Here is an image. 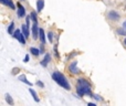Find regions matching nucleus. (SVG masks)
<instances>
[{
    "instance_id": "dca6fc26",
    "label": "nucleus",
    "mask_w": 126,
    "mask_h": 106,
    "mask_svg": "<svg viewBox=\"0 0 126 106\" xmlns=\"http://www.w3.org/2000/svg\"><path fill=\"white\" fill-rule=\"evenodd\" d=\"M6 100H7V102H8L9 104L13 105V101H12V98H11L10 95H6Z\"/></svg>"
},
{
    "instance_id": "9b49d317",
    "label": "nucleus",
    "mask_w": 126,
    "mask_h": 106,
    "mask_svg": "<svg viewBox=\"0 0 126 106\" xmlns=\"http://www.w3.org/2000/svg\"><path fill=\"white\" fill-rule=\"evenodd\" d=\"M37 6H38V11H41L44 6V0H38Z\"/></svg>"
},
{
    "instance_id": "1a4fd4ad",
    "label": "nucleus",
    "mask_w": 126,
    "mask_h": 106,
    "mask_svg": "<svg viewBox=\"0 0 126 106\" xmlns=\"http://www.w3.org/2000/svg\"><path fill=\"white\" fill-rule=\"evenodd\" d=\"M0 1H1V3L6 4V6H8V7H10L11 9H15V4H13V2L11 1V0H0Z\"/></svg>"
},
{
    "instance_id": "aec40b11",
    "label": "nucleus",
    "mask_w": 126,
    "mask_h": 106,
    "mask_svg": "<svg viewBox=\"0 0 126 106\" xmlns=\"http://www.w3.org/2000/svg\"><path fill=\"white\" fill-rule=\"evenodd\" d=\"M38 85H39V86H41V87H43L44 86V84L42 82H38Z\"/></svg>"
},
{
    "instance_id": "0eeeda50",
    "label": "nucleus",
    "mask_w": 126,
    "mask_h": 106,
    "mask_svg": "<svg viewBox=\"0 0 126 106\" xmlns=\"http://www.w3.org/2000/svg\"><path fill=\"white\" fill-rule=\"evenodd\" d=\"M24 15H26L24 8L20 3H18V15H19V17H24Z\"/></svg>"
},
{
    "instance_id": "f03ea898",
    "label": "nucleus",
    "mask_w": 126,
    "mask_h": 106,
    "mask_svg": "<svg viewBox=\"0 0 126 106\" xmlns=\"http://www.w3.org/2000/svg\"><path fill=\"white\" fill-rule=\"evenodd\" d=\"M52 78L60 85V86H62L63 89L70 90L69 82H67V80L65 78V76L63 75L62 73H60V72H54V73L52 74Z\"/></svg>"
},
{
    "instance_id": "4468645a",
    "label": "nucleus",
    "mask_w": 126,
    "mask_h": 106,
    "mask_svg": "<svg viewBox=\"0 0 126 106\" xmlns=\"http://www.w3.org/2000/svg\"><path fill=\"white\" fill-rule=\"evenodd\" d=\"M19 80H20V81H22V82H24V83H27L28 85H31V83L29 82V81H27V78H26V76H24V75H21V76H20Z\"/></svg>"
},
{
    "instance_id": "4be33fe9",
    "label": "nucleus",
    "mask_w": 126,
    "mask_h": 106,
    "mask_svg": "<svg viewBox=\"0 0 126 106\" xmlns=\"http://www.w3.org/2000/svg\"><path fill=\"white\" fill-rule=\"evenodd\" d=\"M123 27H124V29H125V30H126V21L124 22V23H123Z\"/></svg>"
},
{
    "instance_id": "2eb2a0df",
    "label": "nucleus",
    "mask_w": 126,
    "mask_h": 106,
    "mask_svg": "<svg viewBox=\"0 0 126 106\" xmlns=\"http://www.w3.org/2000/svg\"><path fill=\"white\" fill-rule=\"evenodd\" d=\"M13 27H15V23H13V22H11V24L10 26H9V28H8V32L9 33H11V34H13Z\"/></svg>"
},
{
    "instance_id": "f8f14e48",
    "label": "nucleus",
    "mask_w": 126,
    "mask_h": 106,
    "mask_svg": "<svg viewBox=\"0 0 126 106\" xmlns=\"http://www.w3.org/2000/svg\"><path fill=\"white\" fill-rule=\"evenodd\" d=\"M30 51H31V53H32L33 55H39L40 52H41V51H40L39 49H35V48H31V49H30Z\"/></svg>"
},
{
    "instance_id": "6ab92c4d",
    "label": "nucleus",
    "mask_w": 126,
    "mask_h": 106,
    "mask_svg": "<svg viewBox=\"0 0 126 106\" xmlns=\"http://www.w3.org/2000/svg\"><path fill=\"white\" fill-rule=\"evenodd\" d=\"M49 39H50L51 42H53V33L52 32H49Z\"/></svg>"
},
{
    "instance_id": "39448f33",
    "label": "nucleus",
    "mask_w": 126,
    "mask_h": 106,
    "mask_svg": "<svg viewBox=\"0 0 126 106\" xmlns=\"http://www.w3.org/2000/svg\"><path fill=\"white\" fill-rule=\"evenodd\" d=\"M39 32H40V30L38 29V23H37V21H34V23H33V26H32V33H33V38H34V39L38 38Z\"/></svg>"
},
{
    "instance_id": "6e6552de",
    "label": "nucleus",
    "mask_w": 126,
    "mask_h": 106,
    "mask_svg": "<svg viewBox=\"0 0 126 106\" xmlns=\"http://www.w3.org/2000/svg\"><path fill=\"white\" fill-rule=\"evenodd\" d=\"M50 60H51V56L49 55V54H46L44 59L42 60V62H41V65H42V66H47V65H48V63L50 62Z\"/></svg>"
},
{
    "instance_id": "7ed1b4c3",
    "label": "nucleus",
    "mask_w": 126,
    "mask_h": 106,
    "mask_svg": "<svg viewBox=\"0 0 126 106\" xmlns=\"http://www.w3.org/2000/svg\"><path fill=\"white\" fill-rule=\"evenodd\" d=\"M13 37L16 38V39L18 40V41H20L22 44H24L26 43V37H24V34L23 33H21L19 30H17V31H15V33H13Z\"/></svg>"
},
{
    "instance_id": "423d86ee",
    "label": "nucleus",
    "mask_w": 126,
    "mask_h": 106,
    "mask_svg": "<svg viewBox=\"0 0 126 106\" xmlns=\"http://www.w3.org/2000/svg\"><path fill=\"white\" fill-rule=\"evenodd\" d=\"M109 18L111 20H116L117 21L120 19V15L117 12H115V11H111V12H109Z\"/></svg>"
},
{
    "instance_id": "f3484780",
    "label": "nucleus",
    "mask_w": 126,
    "mask_h": 106,
    "mask_svg": "<svg viewBox=\"0 0 126 106\" xmlns=\"http://www.w3.org/2000/svg\"><path fill=\"white\" fill-rule=\"evenodd\" d=\"M31 19L33 20V21H37V13L33 11V12H31Z\"/></svg>"
},
{
    "instance_id": "20e7f679",
    "label": "nucleus",
    "mask_w": 126,
    "mask_h": 106,
    "mask_svg": "<svg viewBox=\"0 0 126 106\" xmlns=\"http://www.w3.org/2000/svg\"><path fill=\"white\" fill-rule=\"evenodd\" d=\"M76 64H78V62H75V61H74V62H72L71 65L69 66V70H70V72H71V73H73V74H78L79 73V69L76 67Z\"/></svg>"
},
{
    "instance_id": "5701e85b",
    "label": "nucleus",
    "mask_w": 126,
    "mask_h": 106,
    "mask_svg": "<svg viewBox=\"0 0 126 106\" xmlns=\"http://www.w3.org/2000/svg\"><path fill=\"white\" fill-rule=\"evenodd\" d=\"M125 44H126V39H125Z\"/></svg>"
},
{
    "instance_id": "9d476101",
    "label": "nucleus",
    "mask_w": 126,
    "mask_h": 106,
    "mask_svg": "<svg viewBox=\"0 0 126 106\" xmlns=\"http://www.w3.org/2000/svg\"><path fill=\"white\" fill-rule=\"evenodd\" d=\"M39 35H40V40H41L42 43H46V35H44V31L42 30V29H40Z\"/></svg>"
},
{
    "instance_id": "ddd939ff",
    "label": "nucleus",
    "mask_w": 126,
    "mask_h": 106,
    "mask_svg": "<svg viewBox=\"0 0 126 106\" xmlns=\"http://www.w3.org/2000/svg\"><path fill=\"white\" fill-rule=\"evenodd\" d=\"M30 93H31V95L33 96V98H34V101L35 102H39V98H38V95H37V93H35L33 90H30Z\"/></svg>"
},
{
    "instance_id": "412c9836",
    "label": "nucleus",
    "mask_w": 126,
    "mask_h": 106,
    "mask_svg": "<svg viewBox=\"0 0 126 106\" xmlns=\"http://www.w3.org/2000/svg\"><path fill=\"white\" fill-rule=\"evenodd\" d=\"M29 61V55H26V58H24V62H28Z\"/></svg>"
},
{
    "instance_id": "a211bd4d",
    "label": "nucleus",
    "mask_w": 126,
    "mask_h": 106,
    "mask_svg": "<svg viewBox=\"0 0 126 106\" xmlns=\"http://www.w3.org/2000/svg\"><path fill=\"white\" fill-rule=\"evenodd\" d=\"M117 32L120 33L121 35H125V31L123 30V29H118V30H117Z\"/></svg>"
},
{
    "instance_id": "f257e3e1",
    "label": "nucleus",
    "mask_w": 126,
    "mask_h": 106,
    "mask_svg": "<svg viewBox=\"0 0 126 106\" xmlns=\"http://www.w3.org/2000/svg\"><path fill=\"white\" fill-rule=\"evenodd\" d=\"M78 94L80 96H83L85 94L91 95V85L84 78H79L78 81Z\"/></svg>"
}]
</instances>
